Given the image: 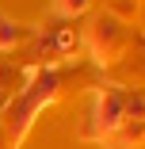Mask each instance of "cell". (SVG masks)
Here are the masks:
<instances>
[{
	"instance_id": "6da1fadb",
	"label": "cell",
	"mask_w": 145,
	"mask_h": 149,
	"mask_svg": "<svg viewBox=\"0 0 145 149\" xmlns=\"http://www.w3.org/2000/svg\"><path fill=\"white\" fill-rule=\"evenodd\" d=\"M38 84H42V92L50 96V92H53V84H57V77H53V73H46V77H42ZM35 107H38V92H27V100H23V107H19V115H15V118H19V123H27Z\"/></svg>"
},
{
	"instance_id": "3957f363",
	"label": "cell",
	"mask_w": 145,
	"mask_h": 149,
	"mask_svg": "<svg viewBox=\"0 0 145 149\" xmlns=\"http://www.w3.org/2000/svg\"><path fill=\"white\" fill-rule=\"evenodd\" d=\"M88 0H61V12H80Z\"/></svg>"
},
{
	"instance_id": "7a4b0ae2",
	"label": "cell",
	"mask_w": 145,
	"mask_h": 149,
	"mask_svg": "<svg viewBox=\"0 0 145 149\" xmlns=\"http://www.w3.org/2000/svg\"><path fill=\"white\" fill-rule=\"evenodd\" d=\"M19 35H23V31H19L15 23H8V19H0V46H12V42H15Z\"/></svg>"
}]
</instances>
